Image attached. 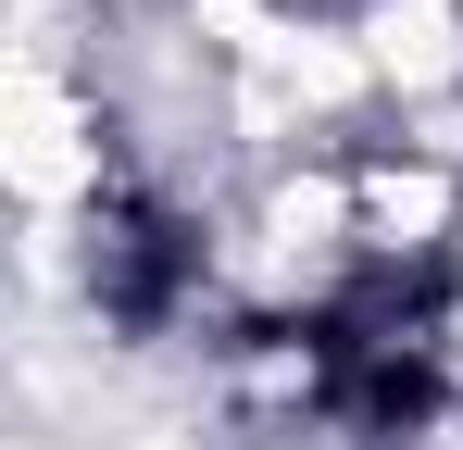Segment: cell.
<instances>
[{
	"mask_svg": "<svg viewBox=\"0 0 463 450\" xmlns=\"http://www.w3.org/2000/svg\"><path fill=\"white\" fill-rule=\"evenodd\" d=\"M439 313H451L439 263H364L326 313H301V388L326 413H351L364 438H413L439 400V363H451Z\"/></svg>",
	"mask_w": 463,
	"mask_h": 450,
	"instance_id": "6da1fadb",
	"label": "cell"
},
{
	"mask_svg": "<svg viewBox=\"0 0 463 450\" xmlns=\"http://www.w3.org/2000/svg\"><path fill=\"white\" fill-rule=\"evenodd\" d=\"M188 276H201L188 213H163L151 188H100V201H88V300H100L113 325H138V338L175 325Z\"/></svg>",
	"mask_w": 463,
	"mask_h": 450,
	"instance_id": "7a4b0ae2",
	"label": "cell"
}]
</instances>
